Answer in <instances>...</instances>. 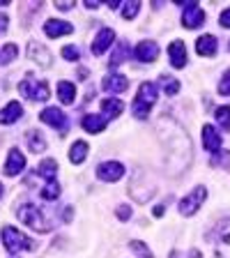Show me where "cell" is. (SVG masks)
<instances>
[{
    "label": "cell",
    "mask_w": 230,
    "mask_h": 258,
    "mask_svg": "<svg viewBox=\"0 0 230 258\" xmlns=\"http://www.w3.org/2000/svg\"><path fill=\"white\" fill-rule=\"evenodd\" d=\"M122 175H124V166L120 161H104V164L97 166V177L104 180V182H115Z\"/></svg>",
    "instance_id": "8"
},
{
    "label": "cell",
    "mask_w": 230,
    "mask_h": 258,
    "mask_svg": "<svg viewBox=\"0 0 230 258\" xmlns=\"http://www.w3.org/2000/svg\"><path fill=\"white\" fill-rule=\"evenodd\" d=\"M134 55L140 62H155L157 55H159V46H157V42H152V39H145V42H140L138 46L134 48Z\"/></svg>",
    "instance_id": "11"
},
{
    "label": "cell",
    "mask_w": 230,
    "mask_h": 258,
    "mask_svg": "<svg viewBox=\"0 0 230 258\" xmlns=\"http://www.w3.org/2000/svg\"><path fill=\"white\" fill-rule=\"evenodd\" d=\"M138 10H140V3H138V0H129L127 5H124V10H122V19H127V21H129V19H134Z\"/></svg>",
    "instance_id": "31"
},
{
    "label": "cell",
    "mask_w": 230,
    "mask_h": 258,
    "mask_svg": "<svg viewBox=\"0 0 230 258\" xmlns=\"http://www.w3.org/2000/svg\"><path fill=\"white\" fill-rule=\"evenodd\" d=\"M214 258H230V219L221 221L214 233Z\"/></svg>",
    "instance_id": "5"
},
{
    "label": "cell",
    "mask_w": 230,
    "mask_h": 258,
    "mask_svg": "<svg viewBox=\"0 0 230 258\" xmlns=\"http://www.w3.org/2000/svg\"><path fill=\"white\" fill-rule=\"evenodd\" d=\"M19 217L26 226H30L32 231H39V233H48L53 228V224L48 221V217L42 212L37 203H26L21 210H19Z\"/></svg>",
    "instance_id": "1"
},
{
    "label": "cell",
    "mask_w": 230,
    "mask_h": 258,
    "mask_svg": "<svg viewBox=\"0 0 230 258\" xmlns=\"http://www.w3.org/2000/svg\"><path fill=\"white\" fill-rule=\"evenodd\" d=\"M0 196H3V184H0Z\"/></svg>",
    "instance_id": "42"
},
{
    "label": "cell",
    "mask_w": 230,
    "mask_h": 258,
    "mask_svg": "<svg viewBox=\"0 0 230 258\" xmlns=\"http://www.w3.org/2000/svg\"><path fill=\"white\" fill-rule=\"evenodd\" d=\"M46 148V141L42 139V134L39 132H30V150L32 152H39Z\"/></svg>",
    "instance_id": "30"
},
{
    "label": "cell",
    "mask_w": 230,
    "mask_h": 258,
    "mask_svg": "<svg viewBox=\"0 0 230 258\" xmlns=\"http://www.w3.org/2000/svg\"><path fill=\"white\" fill-rule=\"evenodd\" d=\"M191 258H200V251H196V249H193V251H191Z\"/></svg>",
    "instance_id": "40"
},
{
    "label": "cell",
    "mask_w": 230,
    "mask_h": 258,
    "mask_svg": "<svg viewBox=\"0 0 230 258\" xmlns=\"http://www.w3.org/2000/svg\"><path fill=\"white\" fill-rule=\"evenodd\" d=\"M44 32H46V37H60V35L74 32V26L67 21H60V19H48V21L44 23Z\"/></svg>",
    "instance_id": "15"
},
{
    "label": "cell",
    "mask_w": 230,
    "mask_h": 258,
    "mask_svg": "<svg viewBox=\"0 0 230 258\" xmlns=\"http://www.w3.org/2000/svg\"><path fill=\"white\" fill-rule=\"evenodd\" d=\"M214 115H216V122L221 124V129L228 132L230 129V106H219L214 111Z\"/></svg>",
    "instance_id": "26"
},
{
    "label": "cell",
    "mask_w": 230,
    "mask_h": 258,
    "mask_svg": "<svg viewBox=\"0 0 230 258\" xmlns=\"http://www.w3.org/2000/svg\"><path fill=\"white\" fill-rule=\"evenodd\" d=\"M221 26L230 28V7H228V10H223V14H221Z\"/></svg>",
    "instance_id": "35"
},
{
    "label": "cell",
    "mask_w": 230,
    "mask_h": 258,
    "mask_svg": "<svg viewBox=\"0 0 230 258\" xmlns=\"http://www.w3.org/2000/svg\"><path fill=\"white\" fill-rule=\"evenodd\" d=\"M16 53H19V46H16V44H7V46H3V51H0V64L12 62V60L16 58Z\"/></svg>",
    "instance_id": "28"
},
{
    "label": "cell",
    "mask_w": 230,
    "mask_h": 258,
    "mask_svg": "<svg viewBox=\"0 0 230 258\" xmlns=\"http://www.w3.org/2000/svg\"><path fill=\"white\" fill-rule=\"evenodd\" d=\"M129 217H131V208H129V205H120V208H118V219L120 221H127Z\"/></svg>",
    "instance_id": "34"
},
{
    "label": "cell",
    "mask_w": 230,
    "mask_h": 258,
    "mask_svg": "<svg viewBox=\"0 0 230 258\" xmlns=\"http://www.w3.org/2000/svg\"><path fill=\"white\" fill-rule=\"evenodd\" d=\"M86 7H90V10H95V7H99V3H95V0H88Z\"/></svg>",
    "instance_id": "38"
},
{
    "label": "cell",
    "mask_w": 230,
    "mask_h": 258,
    "mask_svg": "<svg viewBox=\"0 0 230 258\" xmlns=\"http://www.w3.org/2000/svg\"><path fill=\"white\" fill-rule=\"evenodd\" d=\"M127 55H129V44L127 42H120L118 44V51L113 53V58H111V67H118L122 60H127Z\"/></svg>",
    "instance_id": "27"
},
{
    "label": "cell",
    "mask_w": 230,
    "mask_h": 258,
    "mask_svg": "<svg viewBox=\"0 0 230 258\" xmlns=\"http://www.w3.org/2000/svg\"><path fill=\"white\" fill-rule=\"evenodd\" d=\"M58 99L62 104H71L76 99V88L69 81H60L58 83Z\"/></svg>",
    "instance_id": "21"
},
{
    "label": "cell",
    "mask_w": 230,
    "mask_h": 258,
    "mask_svg": "<svg viewBox=\"0 0 230 258\" xmlns=\"http://www.w3.org/2000/svg\"><path fill=\"white\" fill-rule=\"evenodd\" d=\"M171 258H180V253H177V251H173V253H171Z\"/></svg>",
    "instance_id": "41"
},
{
    "label": "cell",
    "mask_w": 230,
    "mask_h": 258,
    "mask_svg": "<svg viewBox=\"0 0 230 258\" xmlns=\"http://www.w3.org/2000/svg\"><path fill=\"white\" fill-rule=\"evenodd\" d=\"M23 97H28L30 102H46L48 99V86L46 81H39L37 76L28 74L26 79L21 81V86H19Z\"/></svg>",
    "instance_id": "3"
},
{
    "label": "cell",
    "mask_w": 230,
    "mask_h": 258,
    "mask_svg": "<svg viewBox=\"0 0 230 258\" xmlns=\"http://www.w3.org/2000/svg\"><path fill=\"white\" fill-rule=\"evenodd\" d=\"M86 157H88V143L86 141H76V143L71 145V150H69L71 164H83Z\"/></svg>",
    "instance_id": "23"
},
{
    "label": "cell",
    "mask_w": 230,
    "mask_h": 258,
    "mask_svg": "<svg viewBox=\"0 0 230 258\" xmlns=\"http://www.w3.org/2000/svg\"><path fill=\"white\" fill-rule=\"evenodd\" d=\"M168 60H171L173 67H177V70H182L184 64H187V46H184V42H173L171 46H168Z\"/></svg>",
    "instance_id": "14"
},
{
    "label": "cell",
    "mask_w": 230,
    "mask_h": 258,
    "mask_svg": "<svg viewBox=\"0 0 230 258\" xmlns=\"http://www.w3.org/2000/svg\"><path fill=\"white\" fill-rule=\"evenodd\" d=\"M113 42H115V30H111V28H102L99 35H97V39L92 42V53L102 55Z\"/></svg>",
    "instance_id": "13"
},
{
    "label": "cell",
    "mask_w": 230,
    "mask_h": 258,
    "mask_svg": "<svg viewBox=\"0 0 230 258\" xmlns=\"http://www.w3.org/2000/svg\"><path fill=\"white\" fill-rule=\"evenodd\" d=\"M205 23V12L198 7V3H189L187 12L182 16V26L184 28H200Z\"/></svg>",
    "instance_id": "10"
},
{
    "label": "cell",
    "mask_w": 230,
    "mask_h": 258,
    "mask_svg": "<svg viewBox=\"0 0 230 258\" xmlns=\"http://www.w3.org/2000/svg\"><path fill=\"white\" fill-rule=\"evenodd\" d=\"M5 30H7V16L0 14V32H5Z\"/></svg>",
    "instance_id": "36"
},
{
    "label": "cell",
    "mask_w": 230,
    "mask_h": 258,
    "mask_svg": "<svg viewBox=\"0 0 230 258\" xmlns=\"http://www.w3.org/2000/svg\"><path fill=\"white\" fill-rule=\"evenodd\" d=\"M55 7H58V10H71L74 3H55Z\"/></svg>",
    "instance_id": "37"
},
{
    "label": "cell",
    "mask_w": 230,
    "mask_h": 258,
    "mask_svg": "<svg viewBox=\"0 0 230 258\" xmlns=\"http://www.w3.org/2000/svg\"><path fill=\"white\" fill-rule=\"evenodd\" d=\"M129 88V81L122 74H111L108 79H104V90L106 92H124Z\"/></svg>",
    "instance_id": "18"
},
{
    "label": "cell",
    "mask_w": 230,
    "mask_h": 258,
    "mask_svg": "<svg viewBox=\"0 0 230 258\" xmlns=\"http://www.w3.org/2000/svg\"><path fill=\"white\" fill-rule=\"evenodd\" d=\"M62 55H64V60H79L81 58V51H79V46L69 44V46L62 48Z\"/></svg>",
    "instance_id": "32"
},
{
    "label": "cell",
    "mask_w": 230,
    "mask_h": 258,
    "mask_svg": "<svg viewBox=\"0 0 230 258\" xmlns=\"http://www.w3.org/2000/svg\"><path fill=\"white\" fill-rule=\"evenodd\" d=\"M3 244L10 253H16V251H23V249H35V242L30 237H26L19 228L14 226H5L3 228Z\"/></svg>",
    "instance_id": "4"
},
{
    "label": "cell",
    "mask_w": 230,
    "mask_h": 258,
    "mask_svg": "<svg viewBox=\"0 0 230 258\" xmlns=\"http://www.w3.org/2000/svg\"><path fill=\"white\" fill-rule=\"evenodd\" d=\"M23 166H26V157H23L21 150H16V148H12L10 155H7V161H5V166H3V173L10 177L19 175V173L23 171Z\"/></svg>",
    "instance_id": "9"
},
{
    "label": "cell",
    "mask_w": 230,
    "mask_h": 258,
    "mask_svg": "<svg viewBox=\"0 0 230 258\" xmlns=\"http://www.w3.org/2000/svg\"><path fill=\"white\" fill-rule=\"evenodd\" d=\"M161 86H164V92H166L168 97H173V95L180 92V81L171 79V76H161Z\"/></svg>",
    "instance_id": "25"
},
{
    "label": "cell",
    "mask_w": 230,
    "mask_h": 258,
    "mask_svg": "<svg viewBox=\"0 0 230 258\" xmlns=\"http://www.w3.org/2000/svg\"><path fill=\"white\" fill-rule=\"evenodd\" d=\"M39 120L51 124V127H55L60 134H67V118H64V113L60 111V108H55V106L44 108V111L39 113Z\"/></svg>",
    "instance_id": "7"
},
{
    "label": "cell",
    "mask_w": 230,
    "mask_h": 258,
    "mask_svg": "<svg viewBox=\"0 0 230 258\" xmlns=\"http://www.w3.org/2000/svg\"><path fill=\"white\" fill-rule=\"evenodd\" d=\"M203 145H205V150H209L212 155H219L221 152V134L212 124H205L203 127Z\"/></svg>",
    "instance_id": "12"
},
{
    "label": "cell",
    "mask_w": 230,
    "mask_h": 258,
    "mask_svg": "<svg viewBox=\"0 0 230 258\" xmlns=\"http://www.w3.org/2000/svg\"><path fill=\"white\" fill-rule=\"evenodd\" d=\"M28 55H30V58L35 60L37 64H42V67H48V64H51V55H48V48L42 46L39 42H35V39L28 44Z\"/></svg>",
    "instance_id": "16"
},
{
    "label": "cell",
    "mask_w": 230,
    "mask_h": 258,
    "mask_svg": "<svg viewBox=\"0 0 230 258\" xmlns=\"http://www.w3.org/2000/svg\"><path fill=\"white\" fill-rule=\"evenodd\" d=\"M205 199H207V189L205 187H196L189 196H184L182 201H180V212H182L184 217H191L196 215L200 210V205L205 203Z\"/></svg>",
    "instance_id": "6"
},
{
    "label": "cell",
    "mask_w": 230,
    "mask_h": 258,
    "mask_svg": "<svg viewBox=\"0 0 230 258\" xmlns=\"http://www.w3.org/2000/svg\"><path fill=\"white\" fill-rule=\"evenodd\" d=\"M155 102H157V86L150 83V81L140 83L138 92H136V99H134V115L138 120H145L150 115L152 104Z\"/></svg>",
    "instance_id": "2"
},
{
    "label": "cell",
    "mask_w": 230,
    "mask_h": 258,
    "mask_svg": "<svg viewBox=\"0 0 230 258\" xmlns=\"http://www.w3.org/2000/svg\"><path fill=\"white\" fill-rule=\"evenodd\" d=\"M129 247H131V251L138 253L140 258H155V256H152V251H150L147 247H145V244H143L140 240H131V242H129Z\"/></svg>",
    "instance_id": "29"
},
{
    "label": "cell",
    "mask_w": 230,
    "mask_h": 258,
    "mask_svg": "<svg viewBox=\"0 0 230 258\" xmlns=\"http://www.w3.org/2000/svg\"><path fill=\"white\" fill-rule=\"evenodd\" d=\"M81 124H83V129L90 132V134H99V132H104L106 120H104V115H86Z\"/></svg>",
    "instance_id": "22"
},
{
    "label": "cell",
    "mask_w": 230,
    "mask_h": 258,
    "mask_svg": "<svg viewBox=\"0 0 230 258\" xmlns=\"http://www.w3.org/2000/svg\"><path fill=\"white\" fill-rule=\"evenodd\" d=\"M23 115V106L19 102H10L3 111H0V124H12Z\"/></svg>",
    "instance_id": "17"
},
{
    "label": "cell",
    "mask_w": 230,
    "mask_h": 258,
    "mask_svg": "<svg viewBox=\"0 0 230 258\" xmlns=\"http://www.w3.org/2000/svg\"><path fill=\"white\" fill-rule=\"evenodd\" d=\"M196 51H198V55H214L216 53V37L214 35H203V37H198Z\"/></svg>",
    "instance_id": "19"
},
{
    "label": "cell",
    "mask_w": 230,
    "mask_h": 258,
    "mask_svg": "<svg viewBox=\"0 0 230 258\" xmlns=\"http://www.w3.org/2000/svg\"><path fill=\"white\" fill-rule=\"evenodd\" d=\"M219 95H223V97L230 95V70L225 72L223 79H221V83H219Z\"/></svg>",
    "instance_id": "33"
},
{
    "label": "cell",
    "mask_w": 230,
    "mask_h": 258,
    "mask_svg": "<svg viewBox=\"0 0 230 258\" xmlns=\"http://www.w3.org/2000/svg\"><path fill=\"white\" fill-rule=\"evenodd\" d=\"M37 173H39L42 177H46L48 182H53L55 175H58V164H55L53 159H46V161H42V164H39Z\"/></svg>",
    "instance_id": "24"
},
{
    "label": "cell",
    "mask_w": 230,
    "mask_h": 258,
    "mask_svg": "<svg viewBox=\"0 0 230 258\" xmlns=\"http://www.w3.org/2000/svg\"><path fill=\"white\" fill-rule=\"evenodd\" d=\"M124 104L120 102V99H115V97H111V99H104L102 102V111H104V120H111V118H118L120 113H122Z\"/></svg>",
    "instance_id": "20"
},
{
    "label": "cell",
    "mask_w": 230,
    "mask_h": 258,
    "mask_svg": "<svg viewBox=\"0 0 230 258\" xmlns=\"http://www.w3.org/2000/svg\"><path fill=\"white\" fill-rule=\"evenodd\" d=\"M155 215H157V217H161V215H164V205H159V208H155Z\"/></svg>",
    "instance_id": "39"
}]
</instances>
